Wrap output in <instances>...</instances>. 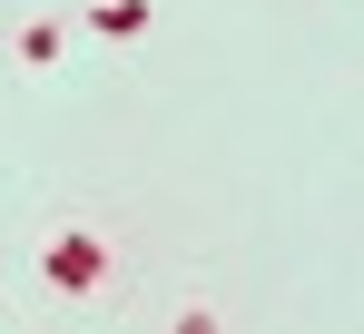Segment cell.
<instances>
[{
  "label": "cell",
  "mask_w": 364,
  "mask_h": 334,
  "mask_svg": "<svg viewBox=\"0 0 364 334\" xmlns=\"http://www.w3.org/2000/svg\"><path fill=\"white\" fill-rule=\"evenodd\" d=\"M40 276H50V295H89V285L109 276V246L69 226V236H50V246H40Z\"/></svg>",
  "instance_id": "1"
},
{
  "label": "cell",
  "mask_w": 364,
  "mask_h": 334,
  "mask_svg": "<svg viewBox=\"0 0 364 334\" xmlns=\"http://www.w3.org/2000/svg\"><path fill=\"white\" fill-rule=\"evenodd\" d=\"M60 50H69L60 20H30V30H20V69H60Z\"/></svg>",
  "instance_id": "2"
},
{
  "label": "cell",
  "mask_w": 364,
  "mask_h": 334,
  "mask_svg": "<svg viewBox=\"0 0 364 334\" xmlns=\"http://www.w3.org/2000/svg\"><path fill=\"white\" fill-rule=\"evenodd\" d=\"M89 20H99V30H109V40H138V30H148V0H99V10H89Z\"/></svg>",
  "instance_id": "3"
}]
</instances>
